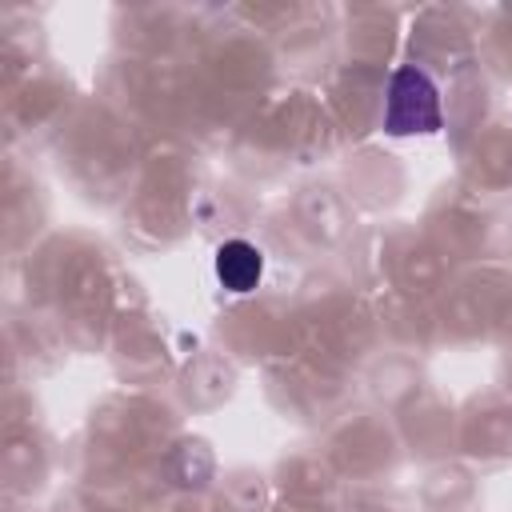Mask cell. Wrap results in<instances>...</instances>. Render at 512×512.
Here are the masks:
<instances>
[{
  "label": "cell",
  "instance_id": "6da1fadb",
  "mask_svg": "<svg viewBox=\"0 0 512 512\" xmlns=\"http://www.w3.org/2000/svg\"><path fill=\"white\" fill-rule=\"evenodd\" d=\"M440 124H444L440 88L432 84V76L416 64L396 68L388 80V92H384L380 128L388 136H432V132H440Z\"/></svg>",
  "mask_w": 512,
  "mask_h": 512
},
{
  "label": "cell",
  "instance_id": "7a4b0ae2",
  "mask_svg": "<svg viewBox=\"0 0 512 512\" xmlns=\"http://www.w3.org/2000/svg\"><path fill=\"white\" fill-rule=\"evenodd\" d=\"M260 276H264V256H260L256 244H248V240H228V244L216 248V280H220L228 292L244 296V292H252V288L260 284Z\"/></svg>",
  "mask_w": 512,
  "mask_h": 512
}]
</instances>
